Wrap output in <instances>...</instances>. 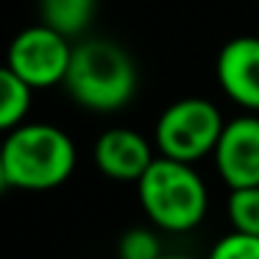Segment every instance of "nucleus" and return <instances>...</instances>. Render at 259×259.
Segmentation results:
<instances>
[{
	"label": "nucleus",
	"instance_id": "obj_1",
	"mask_svg": "<svg viewBox=\"0 0 259 259\" xmlns=\"http://www.w3.org/2000/svg\"><path fill=\"white\" fill-rule=\"evenodd\" d=\"M78 151L67 131L51 123H23L6 131L0 148V181L23 192L56 190L73 176Z\"/></svg>",
	"mask_w": 259,
	"mask_h": 259
},
{
	"label": "nucleus",
	"instance_id": "obj_2",
	"mask_svg": "<svg viewBox=\"0 0 259 259\" xmlns=\"http://www.w3.org/2000/svg\"><path fill=\"white\" fill-rule=\"evenodd\" d=\"M137 84V64L123 45L103 36H90L73 48L64 87L78 106L98 114L120 112L134 101Z\"/></svg>",
	"mask_w": 259,
	"mask_h": 259
},
{
	"label": "nucleus",
	"instance_id": "obj_3",
	"mask_svg": "<svg viewBox=\"0 0 259 259\" xmlns=\"http://www.w3.org/2000/svg\"><path fill=\"white\" fill-rule=\"evenodd\" d=\"M140 206L148 223L159 231L184 234L201 226L209 209V190L195 164L156 156L148 173L137 181Z\"/></svg>",
	"mask_w": 259,
	"mask_h": 259
},
{
	"label": "nucleus",
	"instance_id": "obj_4",
	"mask_svg": "<svg viewBox=\"0 0 259 259\" xmlns=\"http://www.w3.org/2000/svg\"><path fill=\"white\" fill-rule=\"evenodd\" d=\"M223 128L226 120L212 101L181 98L159 114L153 142H156L159 156L195 164L214 153Z\"/></svg>",
	"mask_w": 259,
	"mask_h": 259
},
{
	"label": "nucleus",
	"instance_id": "obj_5",
	"mask_svg": "<svg viewBox=\"0 0 259 259\" xmlns=\"http://www.w3.org/2000/svg\"><path fill=\"white\" fill-rule=\"evenodd\" d=\"M73 48L75 45H70L67 36L48 28L45 23L31 25L12 39L6 67L34 90H48L64 84L73 62Z\"/></svg>",
	"mask_w": 259,
	"mask_h": 259
},
{
	"label": "nucleus",
	"instance_id": "obj_6",
	"mask_svg": "<svg viewBox=\"0 0 259 259\" xmlns=\"http://www.w3.org/2000/svg\"><path fill=\"white\" fill-rule=\"evenodd\" d=\"M212 159L229 190L259 187V114H240L229 120Z\"/></svg>",
	"mask_w": 259,
	"mask_h": 259
},
{
	"label": "nucleus",
	"instance_id": "obj_7",
	"mask_svg": "<svg viewBox=\"0 0 259 259\" xmlns=\"http://www.w3.org/2000/svg\"><path fill=\"white\" fill-rule=\"evenodd\" d=\"M153 145L134 128L114 125L95 142V167L112 181H140L153 164Z\"/></svg>",
	"mask_w": 259,
	"mask_h": 259
},
{
	"label": "nucleus",
	"instance_id": "obj_8",
	"mask_svg": "<svg viewBox=\"0 0 259 259\" xmlns=\"http://www.w3.org/2000/svg\"><path fill=\"white\" fill-rule=\"evenodd\" d=\"M218 84L237 106L259 112V36H237L218 53Z\"/></svg>",
	"mask_w": 259,
	"mask_h": 259
},
{
	"label": "nucleus",
	"instance_id": "obj_9",
	"mask_svg": "<svg viewBox=\"0 0 259 259\" xmlns=\"http://www.w3.org/2000/svg\"><path fill=\"white\" fill-rule=\"evenodd\" d=\"M98 0H39V20L67 39L81 36L92 25Z\"/></svg>",
	"mask_w": 259,
	"mask_h": 259
},
{
	"label": "nucleus",
	"instance_id": "obj_10",
	"mask_svg": "<svg viewBox=\"0 0 259 259\" xmlns=\"http://www.w3.org/2000/svg\"><path fill=\"white\" fill-rule=\"evenodd\" d=\"M34 103V87L25 84L20 75H14L9 67L0 73V128L14 131L17 125L28 123V112Z\"/></svg>",
	"mask_w": 259,
	"mask_h": 259
},
{
	"label": "nucleus",
	"instance_id": "obj_11",
	"mask_svg": "<svg viewBox=\"0 0 259 259\" xmlns=\"http://www.w3.org/2000/svg\"><path fill=\"white\" fill-rule=\"evenodd\" d=\"M226 212H229L231 231L259 237V187L231 190L229 201H226Z\"/></svg>",
	"mask_w": 259,
	"mask_h": 259
},
{
	"label": "nucleus",
	"instance_id": "obj_12",
	"mask_svg": "<svg viewBox=\"0 0 259 259\" xmlns=\"http://www.w3.org/2000/svg\"><path fill=\"white\" fill-rule=\"evenodd\" d=\"M159 229L153 226H134L120 237L117 253L120 259H162V240L156 234Z\"/></svg>",
	"mask_w": 259,
	"mask_h": 259
},
{
	"label": "nucleus",
	"instance_id": "obj_13",
	"mask_svg": "<svg viewBox=\"0 0 259 259\" xmlns=\"http://www.w3.org/2000/svg\"><path fill=\"white\" fill-rule=\"evenodd\" d=\"M206 259H259V237L229 231L212 245Z\"/></svg>",
	"mask_w": 259,
	"mask_h": 259
},
{
	"label": "nucleus",
	"instance_id": "obj_14",
	"mask_svg": "<svg viewBox=\"0 0 259 259\" xmlns=\"http://www.w3.org/2000/svg\"><path fill=\"white\" fill-rule=\"evenodd\" d=\"M162 259H195V256H187V253H164Z\"/></svg>",
	"mask_w": 259,
	"mask_h": 259
}]
</instances>
